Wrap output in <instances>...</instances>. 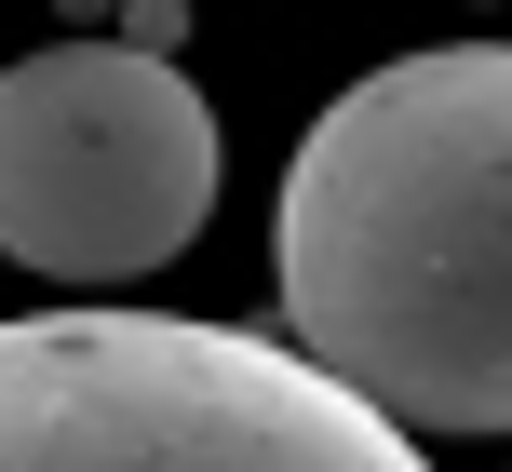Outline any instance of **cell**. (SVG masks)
<instances>
[{
    "instance_id": "cell-4",
    "label": "cell",
    "mask_w": 512,
    "mask_h": 472,
    "mask_svg": "<svg viewBox=\"0 0 512 472\" xmlns=\"http://www.w3.org/2000/svg\"><path fill=\"white\" fill-rule=\"evenodd\" d=\"M122 41H135V54H176V41H189V14H176V0H135V27H122Z\"/></svg>"
},
{
    "instance_id": "cell-1",
    "label": "cell",
    "mask_w": 512,
    "mask_h": 472,
    "mask_svg": "<svg viewBox=\"0 0 512 472\" xmlns=\"http://www.w3.org/2000/svg\"><path fill=\"white\" fill-rule=\"evenodd\" d=\"M283 338L405 432H512V41L391 54L283 162Z\"/></svg>"
},
{
    "instance_id": "cell-3",
    "label": "cell",
    "mask_w": 512,
    "mask_h": 472,
    "mask_svg": "<svg viewBox=\"0 0 512 472\" xmlns=\"http://www.w3.org/2000/svg\"><path fill=\"white\" fill-rule=\"evenodd\" d=\"M216 216V108L176 54L54 41L0 68V257L54 284H135Z\"/></svg>"
},
{
    "instance_id": "cell-2",
    "label": "cell",
    "mask_w": 512,
    "mask_h": 472,
    "mask_svg": "<svg viewBox=\"0 0 512 472\" xmlns=\"http://www.w3.org/2000/svg\"><path fill=\"white\" fill-rule=\"evenodd\" d=\"M0 472H432V459L297 338H243L189 311H14Z\"/></svg>"
}]
</instances>
